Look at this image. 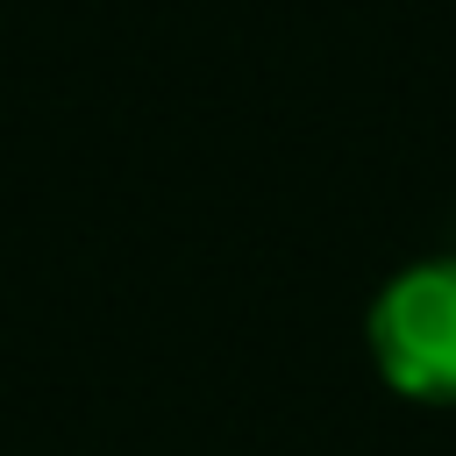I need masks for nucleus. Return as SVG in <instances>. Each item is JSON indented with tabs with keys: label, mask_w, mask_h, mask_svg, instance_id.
Returning a JSON list of instances; mask_svg holds the SVG:
<instances>
[{
	"label": "nucleus",
	"mask_w": 456,
	"mask_h": 456,
	"mask_svg": "<svg viewBox=\"0 0 456 456\" xmlns=\"http://www.w3.org/2000/svg\"><path fill=\"white\" fill-rule=\"evenodd\" d=\"M370 356L392 392L456 406V256L399 271L370 306Z\"/></svg>",
	"instance_id": "f257e3e1"
}]
</instances>
